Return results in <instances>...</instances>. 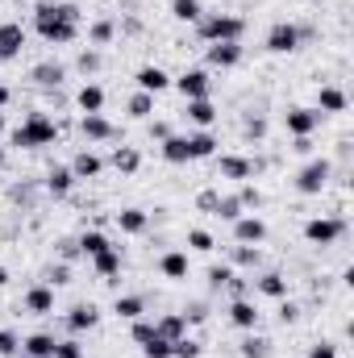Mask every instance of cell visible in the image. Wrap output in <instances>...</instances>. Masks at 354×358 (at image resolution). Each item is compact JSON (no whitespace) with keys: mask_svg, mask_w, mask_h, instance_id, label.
I'll list each match as a JSON object with an SVG mask.
<instances>
[{"mask_svg":"<svg viewBox=\"0 0 354 358\" xmlns=\"http://www.w3.org/2000/svg\"><path fill=\"white\" fill-rule=\"evenodd\" d=\"M34 29L42 42L50 46H67L80 38V8L76 4H55V0H38L34 4Z\"/></svg>","mask_w":354,"mask_h":358,"instance_id":"obj_1","label":"cell"},{"mask_svg":"<svg viewBox=\"0 0 354 358\" xmlns=\"http://www.w3.org/2000/svg\"><path fill=\"white\" fill-rule=\"evenodd\" d=\"M55 138H59V125H55V117H46V113H29V117L8 134V142L21 146V150H42V146H50Z\"/></svg>","mask_w":354,"mask_h":358,"instance_id":"obj_2","label":"cell"},{"mask_svg":"<svg viewBox=\"0 0 354 358\" xmlns=\"http://www.w3.org/2000/svg\"><path fill=\"white\" fill-rule=\"evenodd\" d=\"M196 34H200V42H242V34H246V21L242 17H234V13H204L200 21H196Z\"/></svg>","mask_w":354,"mask_h":358,"instance_id":"obj_3","label":"cell"},{"mask_svg":"<svg viewBox=\"0 0 354 358\" xmlns=\"http://www.w3.org/2000/svg\"><path fill=\"white\" fill-rule=\"evenodd\" d=\"M330 179H334V163L330 159H309L300 167V176H296V192L300 196H321L330 187Z\"/></svg>","mask_w":354,"mask_h":358,"instance_id":"obj_4","label":"cell"},{"mask_svg":"<svg viewBox=\"0 0 354 358\" xmlns=\"http://www.w3.org/2000/svg\"><path fill=\"white\" fill-rule=\"evenodd\" d=\"M342 234H346V221L342 217H309L304 221V242L309 246H334Z\"/></svg>","mask_w":354,"mask_h":358,"instance_id":"obj_5","label":"cell"},{"mask_svg":"<svg viewBox=\"0 0 354 358\" xmlns=\"http://www.w3.org/2000/svg\"><path fill=\"white\" fill-rule=\"evenodd\" d=\"M300 42H304V29L296 21H275L267 29V50L271 55H292V50H300Z\"/></svg>","mask_w":354,"mask_h":358,"instance_id":"obj_6","label":"cell"},{"mask_svg":"<svg viewBox=\"0 0 354 358\" xmlns=\"http://www.w3.org/2000/svg\"><path fill=\"white\" fill-rule=\"evenodd\" d=\"M263 171L259 159H246V155H217V176L221 179H234V183H246Z\"/></svg>","mask_w":354,"mask_h":358,"instance_id":"obj_7","label":"cell"},{"mask_svg":"<svg viewBox=\"0 0 354 358\" xmlns=\"http://www.w3.org/2000/svg\"><path fill=\"white\" fill-rule=\"evenodd\" d=\"M234 242H238V246H263L267 242V221L259 213H242V217L234 221Z\"/></svg>","mask_w":354,"mask_h":358,"instance_id":"obj_8","label":"cell"},{"mask_svg":"<svg viewBox=\"0 0 354 358\" xmlns=\"http://www.w3.org/2000/svg\"><path fill=\"white\" fill-rule=\"evenodd\" d=\"M317 125H321V113H317V108H288V113H283V129H288L292 138H313Z\"/></svg>","mask_w":354,"mask_h":358,"instance_id":"obj_9","label":"cell"},{"mask_svg":"<svg viewBox=\"0 0 354 358\" xmlns=\"http://www.w3.org/2000/svg\"><path fill=\"white\" fill-rule=\"evenodd\" d=\"M179 88V96L183 100H200V96H208V88H213V80H208V71L204 67H187L179 80H171Z\"/></svg>","mask_w":354,"mask_h":358,"instance_id":"obj_10","label":"cell"},{"mask_svg":"<svg viewBox=\"0 0 354 358\" xmlns=\"http://www.w3.org/2000/svg\"><path fill=\"white\" fill-rule=\"evenodd\" d=\"M229 321H234L242 334H250V329H259L263 313H259V304H255L250 296H238V300H229Z\"/></svg>","mask_w":354,"mask_h":358,"instance_id":"obj_11","label":"cell"},{"mask_svg":"<svg viewBox=\"0 0 354 358\" xmlns=\"http://www.w3.org/2000/svg\"><path fill=\"white\" fill-rule=\"evenodd\" d=\"M25 50V25L21 21H4L0 25V63H13Z\"/></svg>","mask_w":354,"mask_h":358,"instance_id":"obj_12","label":"cell"},{"mask_svg":"<svg viewBox=\"0 0 354 358\" xmlns=\"http://www.w3.org/2000/svg\"><path fill=\"white\" fill-rule=\"evenodd\" d=\"M80 134H84V142H113L117 138V129L104 113H80Z\"/></svg>","mask_w":354,"mask_h":358,"instance_id":"obj_13","label":"cell"},{"mask_svg":"<svg viewBox=\"0 0 354 358\" xmlns=\"http://www.w3.org/2000/svg\"><path fill=\"white\" fill-rule=\"evenodd\" d=\"M63 321H67V329H71V334H88V329L100 325V308H96L92 300H80V304H71V308H67V317H63Z\"/></svg>","mask_w":354,"mask_h":358,"instance_id":"obj_14","label":"cell"},{"mask_svg":"<svg viewBox=\"0 0 354 358\" xmlns=\"http://www.w3.org/2000/svg\"><path fill=\"white\" fill-rule=\"evenodd\" d=\"M21 308H25L29 317H50V313H55V287H46V283H34V287L25 292Z\"/></svg>","mask_w":354,"mask_h":358,"instance_id":"obj_15","label":"cell"},{"mask_svg":"<svg viewBox=\"0 0 354 358\" xmlns=\"http://www.w3.org/2000/svg\"><path fill=\"white\" fill-rule=\"evenodd\" d=\"M134 84H138V92H150V96H159V92L171 88V76H167L159 63H146V67H138Z\"/></svg>","mask_w":354,"mask_h":358,"instance_id":"obj_16","label":"cell"},{"mask_svg":"<svg viewBox=\"0 0 354 358\" xmlns=\"http://www.w3.org/2000/svg\"><path fill=\"white\" fill-rule=\"evenodd\" d=\"M238 63H242V42H213V46H208V67L229 71V67H238Z\"/></svg>","mask_w":354,"mask_h":358,"instance_id":"obj_17","label":"cell"},{"mask_svg":"<svg viewBox=\"0 0 354 358\" xmlns=\"http://www.w3.org/2000/svg\"><path fill=\"white\" fill-rule=\"evenodd\" d=\"M187 142V163H200V159H213L217 155V138L208 129H196V134H183Z\"/></svg>","mask_w":354,"mask_h":358,"instance_id":"obj_18","label":"cell"},{"mask_svg":"<svg viewBox=\"0 0 354 358\" xmlns=\"http://www.w3.org/2000/svg\"><path fill=\"white\" fill-rule=\"evenodd\" d=\"M255 292L267 296V300H288V275L283 271H263L255 279Z\"/></svg>","mask_w":354,"mask_h":358,"instance_id":"obj_19","label":"cell"},{"mask_svg":"<svg viewBox=\"0 0 354 358\" xmlns=\"http://www.w3.org/2000/svg\"><path fill=\"white\" fill-rule=\"evenodd\" d=\"M29 80H34L38 88H59V84L67 80V67H63V63H55V59H46V63H38V67L29 71Z\"/></svg>","mask_w":354,"mask_h":358,"instance_id":"obj_20","label":"cell"},{"mask_svg":"<svg viewBox=\"0 0 354 358\" xmlns=\"http://www.w3.org/2000/svg\"><path fill=\"white\" fill-rule=\"evenodd\" d=\"M187 121L196 125V129H213V121H217V104L208 100V96H200V100H187Z\"/></svg>","mask_w":354,"mask_h":358,"instance_id":"obj_21","label":"cell"},{"mask_svg":"<svg viewBox=\"0 0 354 358\" xmlns=\"http://www.w3.org/2000/svg\"><path fill=\"white\" fill-rule=\"evenodd\" d=\"M187 271H192V263H187V255H183V250H167V255L159 259V275H163V279H171V283L187 279Z\"/></svg>","mask_w":354,"mask_h":358,"instance_id":"obj_22","label":"cell"},{"mask_svg":"<svg viewBox=\"0 0 354 358\" xmlns=\"http://www.w3.org/2000/svg\"><path fill=\"white\" fill-rule=\"evenodd\" d=\"M346 104H351V96L342 88H334V84H325V88L317 92V113L321 117H330V113H346Z\"/></svg>","mask_w":354,"mask_h":358,"instance_id":"obj_23","label":"cell"},{"mask_svg":"<svg viewBox=\"0 0 354 358\" xmlns=\"http://www.w3.org/2000/svg\"><path fill=\"white\" fill-rule=\"evenodd\" d=\"M100 171H104V159H100L96 150H80V155L71 159V176H76V183H80V179H96Z\"/></svg>","mask_w":354,"mask_h":358,"instance_id":"obj_24","label":"cell"},{"mask_svg":"<svg viewBox=\"0 0 354 358\" xmlns=\"http://www.w3.org/2000/svg\"><path fill=\"white\" fill-rule=\"evenodd\" d=\"M55 334H29V338H21V355L25 358H55Z\"/></svg>","mask_w":354,"mask_h":358,"instance_id":"obj_25","label":"cell"},{"mask_svg":"<svg viewBox=\"0 0 354 358\" xmlns=\"http://www.w3.org/2000/svg\"><path fill=\"white\" fill-rule=\"evenodd\" d=\"M117 229H121V234H146V229H150V213H142V208H121V213H117Z\"/></svg>","mask_w":354,"mask_h":358,"instance_id":"obj_26","label":"cell"},{"mask_svg":"<svg viewBox=\"0 0 354 358\" xmlns=\"http://www.w3.org/2000/svg\"><path fill=\"white\" fill-rule=\"evenodd\" d=\"M71 187H76V176H71V167H50V171H46V192H50L55 200H63Z\"/></svg>","mask_w":354,"mask_h":358,"instance_id":"obj_27","label":"cell"},{"mask_svg":"<svg viewBox=\"0 0 354 358\" xmlns=\"http://www.w3.org/2000/svg\"><path fill=\"white\" fill-rule=\"evenodd\" d=\"M108 163H113V171H121V176H134V171L142 167V155H138L134 146H117V150L108 155Z\"/></svg>","mask_w":354,"mask_h":358,"instance_id":"obj_28","label":"cell"},{"mask_svg":"<svg viewBox=\"0 0 354 358\" xmlns=\"http://www.w3.org/2000/svg\"><path fill=\"white\" fill-rule=\"evenodd\" d=\"M76 104H80V113H104V88L100 84H80Z\"/></svg>","mask_w":354,"mask_h":358,"instance_id":"obj_29","label":"cell"},{"mask_svg":"<svg viewBox=\"0 0 354 358\" xmlns=\"http://www.w3.org/2000/svg\"><path fill=\"white\" fill-rule=\"evenodd\" d=\"M155 334L167 338V342H179V338H187V321H183L179 313H167V317L155 321Z\"/></svg>","mask_w":354,"mask_h":358,"instance_id":"obj_30","label":"cell"},{"mask_svg":"<svg viewBox=\"0 0 354 358\" xmlns=\"http://www.w3.org/2000/svg\"><path fill=\"white\" fill-rule=\"evenodd\" d=\"M229 267L259 271V267H263V250H259V246H238V242H234V255H229Z\"/></svg>","mask_w":354,"mask_h":358,"instance_id":"obj_31","label":"cell"},{"mask_svg":"<svg viewBox=\"0 0 354 358\" xmlns=\"http://www.w3.org/2000/svg\"><path fill=\"white\" fill-rule=\"evenodd\" d=\"M113 313H117L121 321H138V317H146V300H142V296H117V300H113Z\"/></svg>","mask_w":354,"mask_h":358,"instance_id":"obj_32","label":"cell"},{"mask_svg":"<svg viewBox=\"0 0 354 358\" xmlns=\"http://www.w3.org/2000/svg\"><path fill=\"white\" fill-rule=\"evenodd\" d=\"M92 267L100 279H113V275H121V250L117 246H108V250H100L96 259H92Z\"/></svg>","mask_w":354,"mask_h":358,"instance_id":"obj_33","label":"cell"},{"mask_svg":"<svg viewBox=\"0 0 354 358\" xmlns=\"http://www.w3.org/2000/svg\"><path fill=\"white\" fill-rule=\"evenodd\" d=\"M113 38H117V21H113V17H100V21H92V25H88V42L96 46V50H100V46H108Z\"/></svg>","mask_w":354,"mask_h":358,"instance_id":"obj_34","label":"cell"},{"mask_svg":"<svg viewBox=\"0 0 354 358\" xmlns=\"http://www.w3.org/2000/svg\"><path fill=\"white\" fill-rule=\"evenodd\" d=\"M76 246H80V255H84V259H96V255H100V250H108L113 242H108L100 229H88V234H80V238H76Z\"/></svg>","mask_w":354,"mask_h":358,"instance_id":"obj_35","label":"cell"},{"mask_svg":"<svg viewBox=\"0 0 354 358\" xmlns=\"http://www.w3.org/2000/svg\"><path fill=\"white\" fill-rule=\"evenodd\" d=\"M159 150H163V159H167L171 167H183V163H187V142H183V134H171L167 142H159Z\"/></svg>","mask_w":354,"mask_h":358,"instance_id":"obj_36","label":"cell"},{"mask_svg":"<svg viewBox=\"0 0 354 358\" xmlns=\"http://www.w3.org/2000/svg\"><path fill=\"white\" fill-rule=\"evenodd\" d=\"M171 17L183 21V25H196V21L204 17V4H200V0H171Z\"/></svg>","mask_w":354,"mask_h":358,"instance_id":"obj_37","label":"cell"},{"mask_svg":"<svg viewBox=\"0 0 354 358\" xmlns=\"http://www.w3.org/2000/svg\"><path fill=\"white\" fill-rule=\"evenodd\" d=\"M238 355H242V358H267V355H271V342H267L263 334H255V329H250V334L242 338Z\"/></svg>","mask_w":354,"mask_h":358,"instance_id":"obj_38","label":"cell"},{"mask_svg":"<svg viewBox=\"0 0 354 358\" xmlns=\"http://www.w3.org/2000/svg\"><path fill=\"white\" fill-rule=\"evenodd\" d=\"M125 108H129L134 121H150V113H155V96H150V92H134Z\"/></svg>","mask_w":354,"mask_h":358,"instance_id":"obj_39","label":"cell"},{"mask_svg":"<svg viewBox=\"0 0 354 358\" xmlns=\"http://www.w3.org/2000/svg\"><path fill=\"white\" fill-rule=\"evenodd\" d=\"M234 196H238V204H242L246 213H259V208H263V192H259V183H250V179H246V183H238V192H234Z\"/></svg>","mask_w":354,"mask_h":358,"instance_id":"obj_40","label":"cell"},{"mask_svg":"<svg viewBox=\"0 0 354 358\" xmlns=\"http://www.w3.org/2000/svg\"><path fill=\"white\" fill-rule=\"evenodd\" d=\"M242 213H246V208L238 204V196H217V204H213V217H221L225 225H234Z\"/></svg>","mask_w":354,"mask_h":358,"instance_id":"obj_41","label":"cell"},{"mask_svg":"<svg viewBox=\"0 0 354 358\" xmlns=\"http://www.w3.org/2000/svg\"><path fill=\"white\" fill-rule=\"evenodd\" d=\"M217 246V238L208 234V229H187V250H196V255H208Z\"/></svg>","mask_w":354,"mask_h":358,"instance_id":"obj_42","label":"cell"},{"mask_svg":"<svg viewBox=\"0 0 354 358\" xmlns=\"http://www.w3.org/2000/svg\"><path fill=\"white\" fill-rule=\"evenodd\" d=\"M42 283H46V287H63V283H71V267H67V263H50V267L42 271Z\"/></svg>","mask_w":354,"mask_h":358,"instance_id":"obj_43","label":"cell"},{"mask_svg":"<svg viewBox=\"0 0 354 358\" xmlns=\"http://www.w3.org/2000/svg\"><path fill=\"white\" fill-rule=\"evenodd\" d=\"M76 67H80L84 76H96V71L104 67V55H100L96 46H88V50H80V59H76Z\"/></svg>","mask_w":354,"mask_h":358,"instance_id":"obj_44","label":"cell"},{"mask_svg":"<svg viewBox=\"0 0 354 358\" xmlns=\"http://www.w3.org/2000/svg\"><path fill=\"white\" fill-rule=\"evenodd\" d=\"M21 355V338L17 329H0V358H17Z\"/></svg>","mask_w":354,"mask_h":358,"instance_id":"obj_45","label":"cell"},{"mask_svg":"<svg viewBox=\"0 0 354 358\" xmlns=\"http://www.w3.org/2000/svg\"><path fill=\"white\" fill-rule=\"evenodd\" d=\"M229 279H234V267H229V263H221V267H208V292H221Z\"/></svg>","mask_w":354,"mask_h":358,"instance_id":"obj_46","label":"cell"},{"mask_svg":"<svg viewBox=\"0 0 354 358\" xmlns=\"http://www.w3.org/2000/svg\"><path fill=\"white\" fill-rule=\"evenodd\" d=\"M171 346H176V342H167V338H159V334H155V338L142 346V355H146V358H171Z\"/></svg>","mask_w":354,"mask_h":358,"instance_id":"obj_47","label":"cell"},{"mask_svg":"<svg viewBox=\"0 0 354 358\" xmlns=\"http://www.w3.org/2000/svg\"><path fill=\"white\" fill-rule=\"evenodd\" d=\"M171 358H200V342L196 338H179L171 346Z\"/></svg>","mask_w":354,"mask_h":358,"instance_id":"obj_48","label":"cell"},{"mask_svg":"<svg viewBox=\"0 0 354 358\" xmlns=\"http://www.w3.org/2000/svg\"><path fill=\"white\" fill-rule=\"evenodd\" d=\"M129 334H134V342H138V346H146V342H150V338H155V321H146V317H138V321H134V329H129Z\"/></svg>","mask_w":354,"mask_h":358,"instance_id":"obj_49","label":"cell"},{"mask_svg":"<svg viewBox=\"0 0 354 358\" xmlns=\"http://www.w3.org/2000/svg\"><path fill=\"white\" fill-rule=\"evenodd\" d=\"M55 358H84V346L76 338H63V342H55Z\"/></svg>","mask_w":354,"mask_h":358,"instance_id":"obj_50","label":"cell"},{"mask_svg":"<svg viewBox=\"0 0 354 358\" xmlns=\"http://www.w3.org/2000/svg\"><path fill=\"white\" fill-rule=\"evenodd\" d=\"M179 317H183L187 325H200V321H208V304H200V300H196V304H187Z\"/></svg>","mask_w":354,"mask_h":358,"instance_id":"obj_51","label":"cell"},{"mask_svg":"<svg viewBox=\"0 0 354 358\" xmlns=\"http://www.w3.org/2000/svg\"><path fill=\"white\" fill-rule=\"evenodd\" d=\"M146 134H150V142H167V138H171V125H167V121H150Z\"/></svg>","mask_w":354,"mask_h":358,"instance_id":"obj_52","label":"cell"},{"mask_svg":"<svg viewBox=\"0 0 354 358\" xmlns=\"http://www.w3.org/2000/svg\"><path fill=\"white\" fill-rule=\"evenodd\" d=\"M309 358H338V346L334 342H313L309 346Z\"/></svg>","mask_w":354,"mask_h":358,"instance_id":"obj_53","label":"cell"},{"mask_svg":"<svg viewBox=\"0 0 354 358\" xmlns=\"http://www.w3.org/2000/svg\"><path fill=\"white\" fill-rule=\"evenodd\" d=\"M246 138H255V142L267 138V121L263 117H246Z\"/></svg>","mask_w":354,"mask_h":358,"instance_id":"obj_54","label":"cell"},{"mask_svg":"<svg viewBox=\"0 0 354 358\" xmlns=\"http://www.w3.org/2000/svg\"><path fill=\"white\" fill-rule=\"evenodd\" d=\"M296 317H300V304H292V300H283V304H279V321H283V325H292Z\"/></svg>","mask_w":354,"mask_h":358,"instance_id":"obj_55","label":"cell"},{"mask_svg":"<svg viewBox=\"0 0 354 358\" xmlns=\"http://www.w3.org/2000/svg\"><path fill=\"white\" fill-rule=\"evenodd\" d=\"M59 255H63V263H71V259L80 255V246H76V242L67 238V242H59Z\"/></svg>","mask_w":354,"mask_h":358,"instance_id":"obj_56","label":"cell"},{"mask_svg":"<svg viewBox=\"0 0 354 358\" xmlns=\"http://www.w3.org/2000/svg\"><path fill=\"white\" fill-rule=\"evenodd\" d=\"M196 204H200L204 213H213V204H217V192H200V196H196Z\"/></svg>","mask_w":354,"mask_h":358,"instance_id":"obj_57","label":"cell"},{"mask_svg":"<svg viewBox=\"0 0 354 358\" xmlns=\"http://www.w3.org/2000/svg\"><path fill=\"white\" fill-rule=\"evenodd\" d=\"M292 150H296V155H309V150H313V138H296Z\"/></svg>","mask_w":354,"mask_h":358,"instance_id":"obj_58","label":"cell"},{"mask_svg":"<svg viewBox=\"0 0 354 358\" xmlns=\"http://www.w3.org/2000/svg\"><path fill=\"white\" fill-rule=\"evenodd\" d=\"M8 100H13V92L4 88V84H0V113H4V108H8Z\"/></svg>","mask_w":354,"mask_h":358,"instance_id":"obj_59","label":"cell"},{"mask_svg":"<svg viewBox=\"0 0 354 358\" xmlns=\"http://www.w3.org/2000/svg\"><path fill=\"white\" fill-rule=\"evenodd\" d=\"M4 283H8V267H4V263H0V287H4Z\"/></svg>","mask_w":354,"mask_h":358,"instance_id":"obj_60","label":"cell"},{"mask_svg":"<svg viewBox=\"0 0 354 358\" xmlns=\"http://www.w3.org/2000/svg\"><path fill=\"white\" fill-rule=\"evenodd\" d=\"M4 163H8V155H4V146H0V167H4Z\"/></svg>","mask_w":354,"mask_h":358,"instance_id":"obj_61","label":"cell"},{"mask_svg":"<svg viewBox=\"0 0 354 358\" xmlns=\"http://www.w3.org/2000/svg\"><path fill=\"white\" fill-rule=\"evenodd\" d=\"M0 129H4V113H0Z\"/></svg>","mask_w":354,"mask_h":358,"instance_id":"obj_62","label":"cell"},{"mask_svg":"<svg viewBox=\"0 0 354 358\" xmlns=\"http://www.w3.org/2000/svg\"><path fill=\"white\" fill-rule=\"evenodd\" d=\"M17 358H25V355H17Z\"/></svg>","mask_w":354,"mask_h":358,"instance_id":"obj_63","label":"cell"}]
</instances>
